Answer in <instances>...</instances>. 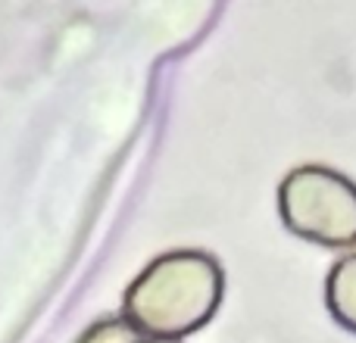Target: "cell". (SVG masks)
<instances>
[{
	"mask_svg": "<svg viewBox=\"0 0 356 343\" xmlns=\"http://www.w3.org/2000/svg\"><path fill=\"white\" fill-rule=\"evenodd\" d=\"M225 294V271L203 250L154 259L125 290L122 319L147 340H175L209 325Z\"/></svg>",
	"mask_w": 356,
	"mask_h": 343,
	"instance_id": "obj_1",
	"label": "cell"
},
{
	"mask_svg": "<svg viewBox=\"0 0 356 343\" xmlns=\"http://www.w3.org/2000/svg\"><path fill=\"white\" fill-rule=\"evenodd\" d=\"M278 215L291 234L309 244L356 246V184L338 169H291L278 184Z\"/></svg>",
	"mask_w": 356,
	"mask_h": 343,
	"instance_id": "obj_2",
	"label": "cell"
},
{
	"mask_svg": "<svg viewBox=\"0 0 356 343\" xmlns=\"http://www.w3.org/2000/svg\"><path fill=\"white\" fill-rule=\"evenodd\" d=\"M325 306L344 331L356 334V250L341 256L328 271Z\"/></svg>",
	"mask_w": 356,
	"mask_h": 343,
	"instance_id": "obj_3",
	"label": "cell"
},
{
	"mask_svg": "<svg viewBox=\"0 0 356 343\" xmlns=\"http://www.w3.org/2000/svg\"><path fill=\"white\" fill-rule=\"evenodd\" d=\"M144 334H138L125 319H104L85 331L79 343H141Z\"/></svg>",
	"mask_w": 356,
	"mask_h": 343,
	"instance_id": "obj_4",
	"label": "cell"
},
{
	"mask_svg": "<svg viewBox=\"0 0 356 343\" xmlns=\"http://www.w3.org/2000/svg\"><path fill=\"white\" fill-rule=\"evenodd\" d=\"M141 343H175V340H147V337H144Z\"/></svg>",
	"mask_w": 356,
	"mask_h": 343,
	"instance_id": "obj_5",
	"label": "cell"
}]
</instances>
